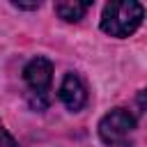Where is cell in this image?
<instances>
[{"label": "cell", "instance_id": "obj_1", "mask_svg": "<svg viewBox=\"0 0 147 147\" xmlns=\"http://www.w3.org/2000/svg\"><path fill=\"white\" fill-rule=\"evenodd\" d=\"M145 18V7L136 0H115L103 5L101 11V30L110 37L124 39L133 34Z\"/></svg>", "mask_w": 147, "mask_h": 147}, {"label": "cell", "instance_id": "obj_2", "mask_svg": "<svg viewBox=\"0 0 147 147\" xmlns=\"http://www.w3.org/2000/svg\"><path fill=\"white\" fill-rule=\"evenodd\" d=\"M23 80L28 87V101L34 110H44L51 103V83H53V62L48 57H32L23 67Z\"/></svg>", "mask_w": 147, "mask_h": 147}, {"label": "cell", "instance_id": "obj_3", "mask_svg": "<svg viewBox=\"0 0 147 147\" xmlns=\"http://www.w3.org/2000/svg\"><path fill=\"white\" fill-rule=\"evenodd\" d=\"M136 131V117L126 108H113L99 119V138L110 147H126Z\"/></svg>", "mask_w": 147, "mask_h": 147}, {"label": "cell", "instance_id": "obj_4", "mask_svg": "<svg viewBox=\"0 0 147 147\" xmlns=\"http://www.w3.org/2000/svg\"><path fill=\"white\" fill-rule=\"evenodd\" d=\"M57 96H60V101L67 106V110L78 113V110H83V106L87 103V87H85V83H83V78H80L78 74L69 71V74H64V78H62V83H60Z\"/></svg>", "mask_w": 147, "mask_h": 147}, {"label": "cell", "instance_id": "obj_5", "mask_svg": "<svg viewBox=\"0 0 147 147\" xmlns=\"http://www.w3.org/2000/svg\"><path fill=\"white\" fill-rule=\"evenodd\" d=\"M90 9V2H78V0H64V2H55V14L67 21V23H76L85 16V11Z\"/></svg>", "mask_w": 147, "mask_h": 147}, {"label": "cell", "instance_id": "obj_6", "mask_svg": "<svg viewBox=\"0 0 147 147\" xmlns=\"http://www.w3.org/2000/svg\"><path fill=\"white\" fill-rule=\"evenodd\" d=\"M0 147H18V142L14 140V136L5 129V124L0 122Z\"/></svg>", "mask_w": 147, "mask_h": 147}, {"label": "cell", "instance_id": "obj_7", "mask_svg": "<svg viewBox=\"0 0 147 147\" xmlns=\"http://www.w3.org/2000/svg\"><path fill=\"white\" fill-rule=\"evenodd\" d=\"M136 103H138V108H140V110H147V87L138 92V96H136Z\"/></svg>", "mask_w": 147, "mask_h": 147}, {"label": "cell", "instance_id": "obj_8", "mask_svg": "<svg viewBox=\"0 0 147 147\" xmlns=\"http://www.w3.org/2000/svg\"><path fill=\"white\" fill-rule=\"evenodd\" d=\"M11 5L18 7V9H39L41 7V2H18V0H14Z\"/></svg>", "mask_w": 147, "mask_h": 147}]
</instances>
